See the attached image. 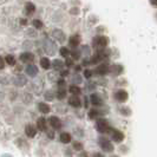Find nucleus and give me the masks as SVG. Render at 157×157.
I'll list each match as a JSON object with an SVG mask.
<instances>
[{
    "label": "nucleus",
    "instance_id": "nucleus-1",
    "mask_svg": "<svg viewBox=\"0 0 157 157\" xmlns=\"http://www.w3.org/2000/svg\"><path fill=\"white\" fill-rule=\"evenodd\" d=\"M96 128H97V130H98L99 132H102V134L103 132H109L111 129L110 126H109V124H108V122H106L105 119H103V118L97 121Z\"/></svg>",
    "mask_w": 157,
    "mask_h": 157
},
{
    "label": "nucleus",
    "instance_id": "nucleus-2",
    "mask_svg": "<svg viewBox=\"0 0 157 157\" xmlns=\"http://www.w3.org/2000/svg\"><path fill=\"white\" fill-rule=\"evenodd\" d=\"M99 144H101V147H102V149L104 150V151H106V152L113 151V145H112V143H111L108 138L102 137V138L99 140Z\"/></svg>",
    "mask_w": 157,
    "mask_h": 157
},
{
    "label": "nucleus",
    "instance_id": "nucleus-3",
    "mask_svg": "<svg viewBox=\"0 0 157 157\" xmlns=\"http://www.w3.org/2000/svg\"><path fill=\"white\" fill-rule=\"evenodd\" d=\"M108 43H109V39L106 38V37H97V38H94V46L97 47V48H103V47H105L108 45Z\"/></svg>",
    "mask_w": 157,
    "mask_h": 157
},
{
    "label": "nucleus",
    "instance_id": "nucleus-4",
    "mask_svg": "<svg viewBox=\"0 0 157 157\" xmlns=\"http://www.w3.org/2000/svg\"><path fill=\"white\" fill-rule=\"evenodd\" d=\"M109 132H111V137L113 138V141L118 142V143L124 140V135H123V132H121V131H118V130H113V129L111 128Z\"/></svg>",
    "mask_w": 157,
    "mask_h": 157
},
{
    "label": "nucleus",
    "instance_id": "nucleus-5",
    "mask_svg": "<svg viewBox=\"0 0 157 157\" xmlns=\"http://www.w3.org/2000/svg\"><path fill=\"white\" fill-rule=\"evenodd\" d=\"M26 73H27L29 76H31V77H36V76L38 75V67H37L34 64H30V65H27V67H26Z\"/></svg>",
    "mask_w": 157,
    "mask_h": 157
},
{
    "label": "nucleus",
    "instance_id": "nucleus-6",
    "mask_svg": "<svg viewBox=\"0 0 157 157\" xmlns=\"http://www.w3.org/2000/svg\"><path fill=\"white\" fill-rule=\"evenodd\" d=\"M33 59H34V56L32 55L31 52H24L20 55V60L23 63H31L33 62Z\"/></svg>",
    "mask_w": 157,
    "mask_h": 157
},
{
    "label": "nucleus",
    "instance_id": "nucleus-7",
    "mask_svg": "<svg viewBox=\"0 0 157 157\" xmlns=\"http://www.w3.org/2000/svg\"><path fill=\"white\" fill-rule=\"evenodd\" d=\"M115 97H116V99L118 102H125L128 99V92L125 90H118L116 94H115Z\"/></svg>",
    "mask_w": 157,
    "mask_h": 157
},
{
    "label": "nucleus",
    "instance_id": "nucleus-8",
    "mask_svg": "<svg viewBox=\"0 0 157 157\" xmlns=\"http://www.w3.org/2000/svg\"><path fill=\"white\" fill-rule=\"evenodd\" d=\"M50 124L52 125L53 129H60V126H62V122H60V119H59L58 117L53 116V117L50 118Z\"/></svg>",
    "mask_w": 157,
    "mask_h": 157
},
{
    "label": "nucleus",
    "instance_id": "nucleus-9",
    "mask_svg": "<svg viewBox=\"0 0 157 157\" xmlns=\"http://www.w3.org/2000/svg\"><path fill=\"white\" fill-rule=\"evenodd\" d=\"M69 104H70L71 106H73V108H79L82 105V102L78 98V96H73V97H71L70 99H69Z\"/></svg>",
    "mask_w": 157,
    "mask_h": 157
},
{
    "label": "nucleus",
    "instance_id": "nucleus-10",
    "mask_svg": "<svg viewBox=\"0 0 157 157\" xmlns=\"http://www.w3.org/2000/svg\"><path fill=\"white\" fill-rule=\"evenodd\" d=\"M97 73L98 75H101V76H104V75H106L109 71H110V69H109V66L108 65H105V64H102V65H99L98 67H97Z\"/></svg>",
    "mask_w": 157,
    "mask_h": 157
},
{
    "label": "nucleus",
    "instance_id": "nucleus-11",
    "mask_svg": "<svg viewBox=\"0 0 157 157\" xmlns=\"http://www.w3.org/2000/svg\"><path fill=\"white\" fill-rule=\"evenodd\" d=\"M25 132L27 135V137H34L36 134H37V130H36V128L33 125H27L26 126V129H25Z\"/></svg>",
    "mask_w": 157,
    "mask_h": 157
},
{
    "label": "nucleus",
    "instance_id": "nucleus-12",
    "mask_svg": "<svg viewBox=\"0 0 157 157\" xmlns=\"http://www.w3.org/2000/svg\"><path fill=\"white\" fill-rule=\"evenodd\" d=\"M37 126H38V129H39L40 131H45V130H46V121H45V118L44 117L38 118V121H37Z\"/></svg>",
    "mask_w": 157,
    "mask_h": 157
},
{
    "label": "nucleus",
    "instance_id": "nucleus-13",
    "mask_svg": "<svg viewBox=\"0 0 157 157\" xmlns=\"http://www.w3.org/2000/svg\"><path fill=\"white\" fill-rule=\"evenodd\" d=\"M80 44V37L78 34H75L70 38V45L72 47H77Z\"/></svg>",
    "mask_w": 157,
    "mask_h": 157
},
{
    "label": "nucleus",
    "instance_id": "nucleus-14",
    "mask_svg": "<svg viewBox=\"0 0 157 157\" xmlns=\"http://www.w3.org/2000/svg\"><path fill=\"white\" fill-rule=\"evenodd\" d=\"M90 99H91V103L94 104V105H101L102 104V98L98 96V94H91V97H90Z\"/></svg>",
    "mask_w": 157,
    "mask_h": 157
},
{
    "label": "nucleus",
    "instance_id": "nucleus-15",
    "mask_svg": "<svg viewBox=\"0 0 157 157\" xmlns=\"http://www.w3.org/2000/svg\"><path fill=\"white\" fill-rule=\"evenodd\" d=\"M40 66L43 67V69H50V66H51V62H50V59L48 58H41L40 59Z\"/></svg>",
    "mask_w": 157,
    "mask_h": 157
},
{
    "label": "nucleus",
    "instance_id": "nucleus-16",
    "mask_svg": "<svg viewBox=\"0 0 157 157\" xmlns=\"http://www.w3.org/2000/svg\"><path fill=\"white\" fill-rule=\"evenodd\" d=\"M60 142H62V143H65V144L70 143L71 142V135L67 134V132H63V134L60 135Z\"/></svg>",
    "mask_w": 157,
    "mask_h": 157
},
{
    "label": "nucleus",
    "instance_id": "nucleus-17",
    "mask_svg": "<svg viewBox=\"0 0 157 157\" xmlns=\"http://www.w3.org/2000/svg\"><path fill=\"white\" fill-rule=\"evenodd\" d=\"M38 108H39V110L41 111L43 113H48V112H50V106L47 105L46 103H39Z\"/></svg>",
    "mask_w": 157,
    "mask_h": 157
},
{
    "label": "nucleus",
    "instance_id": "nucleus-18",
    "mask_svg": "<svg viewBox=\"0 0 157 157\" xmlns=\"http://www.w3.org/2000/svg\"><path fill=\"white\" fill-rule=\"evenodd\" d=\"M25 10H26V13L27 14H31V13H33L36 11V6L32 2H27L26 6H25Z\"/></svg>",
    "mask_w": 157,
    "mask_h": 157
},
{
    "label": "nucleus",
    "instance_id": "nucleus-19",
    "mask_svg": "<svg viewBox=\"0 0 157 157\" xmlns=\"http://www.w3.org/2000/svg\"><path fill=\"white\" fill-rule=\"evenodd\" d=\"M63 67H64V63L62 62V60H59V59H56L55 62H53V69H55L56 71L62 70Z\"/></svg>",
    "mask_w": 157,
    "mask_h": 157
},
{
    "label": "nucleus",
    "instance_id": "nucleus-20",
    "mask_svg": "<svg viewBox=\"0 0 157 157\" xmlns=\"http://www.w3.org/2000/svg\"><path fill=\"white\" fill-rule=\"evenodd\" d=\"M16 80H17L16 84L18 86H21V85H25V84H26V79H25V77H23V76H19Z\"/></svg>",
    "mask_w": 157,
    "mask_h": 157
},
{
    "label": "nucleus",
    "instance_id": "nucleus-21",
    "mask_svg": "<svg viewBox=\"0 0 157 157\" xmlns=\"http://www.w3.org/2000/svg\"><path fill=\"white\" fill-rule=\"evenodd\" d=\"M53 33H55V37H56V38H57L58 40H60V41H63L64 38H65V37H64V33L62 31H58V30H56V31L53 32Z\"/></svg>",
    "mask_w": 157,
    "mask_h": 157
},
{
    "label": "nucleus",
    "instance_id": "nucleus-22",
    "mask_svg": "<svg viewBox=\"0 0 157 157\" xmlns=\"http://www.w3.org/2000/svg\"><path fill=\"white\" fill-rule=\"evenodd\" d=\"M70 92L72 94H75V96H78V94H80V89H79L78 86L72 85V86H70Z\"/></svg>",
    "mask_w": 157,
    "mask_h": 157
},
{
    "label": "nucleus",
    "instance_id": "nucleus-23",
    "mask_svg": "<svg viewBox=\"0 0 157 157\" xmlns=\"http://www.w3.org/2000/svg\"><path fill=\"white\" fill-rule=\"evenodd\" d=\"M65 96H66V91L64 89H59L58 92H57V97L59 99H63V98H65Z\"/></svg>",
    "mask_w": 157,
    "mask_h": 157
},
{
    "label": "nucleus",
    "instance_id": "nucleus-24",
    "mask_svg": "<svg viewBox=\"0 0 157 157\" xmlns=\"http://www.w3.org/2000/svg\"><path fill=\"white\" fill-rule=\"evenodd\" d=\"M5 62L10 65H14L16 64V59H14V57H12V56H7L6 58H5Z\"/></svg>",
    "mask_w": 157,
    "mask_h": 157
},
{
    "label": "nucleus",
    "instance_id": "nucleus-25",
    "mask_svg": "<svg viewBox=\"0 0 157 157\" xmlns=\"http://www.w3.org/2000/svg\"><path fill=\"white\" fill-rule=\"evenodd\" d=\"M59 52H60V55L63 56V57H67V56H69V53H70V51H69L66 47H62Z\"/></svg>",
    "mask_w": 157,
    "mask_h": 157
},
{
    "label": "nucleus",
    "instance_id": "nucleus-26",
    "mask_svg": "<svg viewBox=\"0 0 157 157\" xmlns=\"http://www.w3.org/2000/svg\"><path fill=\"white\" fill-rule=\"evenodd\" d=\"M33 26L36 27V29H41V26H43V23L38 20V19H34L33 20Z\"/></svg>",
    "mask_w": 157,
    "mask_h": 157
},
{
    "label": "nucleus",
    "instance_id": "nucleus-27",
    "mask_svg": "<svg viewBox=\"0 0 157 157\" xmlns=\"http://www.w3.org/2000/svg\"><path fill=\"white\" fill-rule=\"evenodd\" d=\"M122 66H118V65H115V66H112V69H111V71H113L115 73H121L122 72Z\"/></svg>",
    "mask_w": 157,
    "mask_h": 157
},
{
    "label": "nucleus",
    "instance_id": "nucleus-28",
    "mask_svg": "<svg viewBox=\"0 0 157 157\" xmlns=\"http://www.w3.org/2000/svg\"><path fill=\"white\" fill-rule=\"evenodd\" d=\"M98 115H99V112H98L97 110H91L90 112H89V117L90 118H96Z\"/></svg>",
    "mask_w": 157,
    "mask_h": 157
},
{
    "label": "nucleus",
    "instance_id": "nucleus-29",
    "mask_svg": "<svg viewBox=\"0 0 157 157\" xmlns=\"http://www.w3.org/2000/svg\"><path fill=\"white\" fill-rule=\"evenodd\" d=\"M73 148L76 150H82L83 149V145H82V143H78V142H76L75 144H73Z\"/></svg>",
    "mask_w": 157,
    "mask_h": 157
},
{
    "label": "nucleus",
    "instance_id": "nucleus-30",
    "mask_svg": "<svg viewBox=\"0 0 157 157\" xmlns=\"http://www.w3.org/2000/svg\"><path fill=\"white\" fill-rule=\"evenodd\" d=\"M84 76H85V78H90V77L92 76V73H91L90 70H85L84 71Z\"/></svg>",
    "mask_w": 157,
    "mask_h": 157
},
{
    "label": "nucleus",
    "instance_id": "nucleus-31",
    "mask_svg": "<svg viewBox=\"0 0 157 157\" xmlns=\"http://www.w3.org/2000/svg\"><path fill=\"white\" fill-rule=\"evenodd\" d=\"M72 57H73L75 59H78L79 57H80V55H79V52H77V51H75V52H72Z\"/></svg>",
    "mask_w": 157,
    "mask_h": 157
},
{
    "label": "nucleus",
    "instance_id": "nucleus-32",
    "mask_svg": "<svg viewBox=\"0 0 157 157\" xmlns=\"http://www.w3.org/2000/svg\"><path fill=\"white\" fill-rule=\"evenodd\" d=\"M4 66H5V63H4V59L0 57V70L1 69H4Z\"/></svg>",
    "mask_w": 157,
    "mask_h": 157
},
{
    "label": "nucleus",
    "instance_id": "nucleus-33",
    "mask_svg": "<svg viewBox=\"0 0 157 157\" xmlns=\"http://www.w3.org/2000/svg\"><path fill=\"white\" fill-rule=\"evenodd\" d=\"M58 85H59V86H64V85H65V82H64L63 79L58 80Z\"/></svg>",
    "mask_w": 157,
    "mask_h": 157
},
{
    "label": "nucleus",
    "instance_id": "nucleus-34",
    "mask_svg": "<svg viewBox=\"0 0 157 157\" xmlns=\"http://www.w3.org/2000/svg\"><path fill=\"white\" fill-rule=\"evenodd\" d=\"M150 2H151V5H154V6H157V0H150Z\"/></svg>",
    "mask_w": 157,
    "mask_h": 157
},
{
    "label": "nucleus",
    "instance_id": "nucleus-35",
    "mask_svg": "<svg viewBox=\"0 0 157 157\" xmlns=\"http://www.w3.org/2000/svg\"><path fill=\"white\" fill-rule=\"evenodd\" d=\"M66 65H67V66H71V65H72V60H71V59H67V60H66Z\"/></svg>",
    "mask_w": 157,
    "mask_h": 157
},
{
    "label": "nucleus",
    "instance_id": "nucleus-36",
    "mask_svg": "<svg viewBox=\"0 0 157 157\" xmlns=\"http://www.w3.org/2000/svg\"><path fill=\"white\" fill-rule=\"evenodd\" d=\"M94 157H104V156H103L102 154H94Z\"/></svg>",
    "mask_w": 157,
    "mask_h": 157
}]
</instances>
